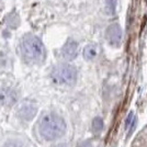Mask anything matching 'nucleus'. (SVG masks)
Segmentation results:
<instances>
[{"instance_id":"obj_3","label":"nucleus","mask_w":147,"mask_h":147,"mask_svg":"<svg viewBox=\"0 0 147 147\" xmlns=\"http://www.w3.org/2000/svg\"><path fill=\"white\" fill-rule=\"evenodd\" d=\"M51 77L57 85L71 86L77 80V69L69 64H59L53 68Z\"/></svg>"},{"instance_id":"obj_4","label":"nucleus","mask_w":147,"mask_h":147,"mask_svg":"<svg viewBox=\"0 0 147 147\" xmlns=\"http://www.w3.org/2000/svg\"><path fill=\"white\" fill-rule=\"evenodd\" d=\"M105 37L108 43L113 47H119L121 45L123 37V32L120 24L117 23H112L108 26V29L105 31Z\"/></svg>"},{"instance_id":"obj_8","label":"nucleus","mask_w":147,"mask_h":147,"mask_svg":"<svg viewBox=\"0 0 147 147\" xmlns=\"http://www.w3.org/2000/svg\"><path fill=\"white\" fill-rule=\"evenodd\" d=\"M99 54V49L96 44H88L84 49V57L87 61H93Z\"/></svg>"},{"instance_id":"obj_9","label":"nucleus","mask_w":147,"mask_h":147,"mask_svg":"<svg viewBox=\"0 0 147 147\" xmlns=\"http://www.w3.org/2000/svg\"><path fill=\"white\" fill-rule=\"evenodd\" d=\"M135 124H136V117H135L133 112H129L126 120H125V129L127 132V134H131L135 129Z\"/></svg>"},{"instance_id":"obj_10","label":"nucleus","mask_w":147,"mask_h":147,"mask_svg":"<svg viewBox=\"0 0 147 147\" xmlns=\"http://www.w3.org/2000/svg\"><path fill=\"white\" fill-rule=\"evenodd\" d=\"M117 0H105V11L108 14H114L117 11Z\"/></svg>"},{"instance_id":"obj_2","label":"nucleus","mask_w":147,"mask_h":147,"mask_svg":"<svg viewBox=\"0 0 147 147\" xmlns=\"http://www.w3.org/2000/svg\"><path fill=\"white\" fill-rule=\"evenodd\" d=\"M21 56L29 64H40L45 58V49L42 41L33 34H26L20 42Z\"/></svg>"},{"instance_id":"obj_7","label":"nucleus","mask_w":147,"mask_h":147,"mask_svg":"<svg viewBox=\"0 0 147 147\" xmlns=\"http://www.w3.org/2000/svg\"><path fill=\"white\" fill-rule=\"evenodd\" d=\"M36 105L31 102L23 103L18 110V117L23 121H31L36 114Z\"/></svg>"},{"instance_id":"obj_1","label":"nucleus","mask_w":147,"mask_h":147,"mask_svg":"<svg viewBox=\"0 0 147 147\" xmlns=\"http://www.w3.org/2000/svg\"><path fill=\"white\" fill-rule=\"evenodd\" d=\"M38 131L45 141H55L65 134L66 123L55 113H46L40 121Z\"/></svg>"},{"instance_id":"obj_6","label":"nucleus","mask_w":147,"mask_h":147,"mask_svg":"<svg viewBox=\"0 0 147 147\" xmlns=\"http://www.w3.org/2000/svg\"><path fill=\"white\" fill-rule=\"evenodd\" d=\"M77 55H78V43L69 38L61 49V56L66 61H74Z\"/></svg>"},{"instance_id":"obj_12","label":"nucleus","mask_w":147,"mask_h":147,"mask_svg":"<svg viewBox=\"0 0 147 147\" xmlns=\"http://www.w3.org/2000/svg\"><path fill=\"white\" fill-rule=\"evenodd\" d=\"M5 147H26L20 140H10L5 144Z\"/></svg>"},{"instance_id":"obj_11","label":"nucleus","mask_w":147,"mask_h":147,"mask_svg":"<svg viewBox=\"0 0 147 147\" xmlns=\"http://www.w3.org/2000/svg\"><path fill=\"white\" fill-rule=\"evenodd\" d=\"M103 129V121L101 117H94L93 121H92V131L94 133H99L101 129Z\"/></svg>"},{"instance_id":"obj_5","label":"nucleus","mask_w":147,"mask_h":147,"mask_svg":"<svg viewBox=\"0 0 147 147\" xmlns=\"http://www.w3.org/2000/svg\"><path fill=\"white\" fill-rule=\"evenodd\" d=\"M18 101V94L13 89L5 87L0 89V104L5 107H12Z\"/></svg>"},{"instance_id":"obj_13","label":"nucleus","mask_w":147,"mask_h":147,"mask_svg":"<svg viewBox=\"0 0 147 147\" xmlns=\"http://www.w3.org/2000/svg\"><path fill=\"white\" fill-rule=\"evenodd\" d=\"M54 147H68L67 145H65V144H58V145H56Z\"/></svg>"}]
</instances>
